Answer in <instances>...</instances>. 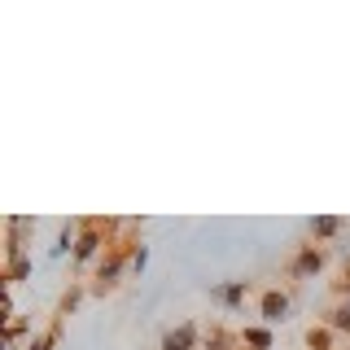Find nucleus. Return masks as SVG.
Here are the masks:
<instances>
[{"label":"nucleus","instance_id":"nucleus-1","mask_svg":"<svg viewBox=\"0 0 350 350\" xmlns=\"http://www.w3.org/2000/svg\"><path fill=\"white\" fill-rule=\"evenodd\" d=\"M105 245V224H83V232L75 237V262H88V258H96V250Z\"/></svg>","mask_w":350,"mask_h":350},{"label":"nucleus","instance_id":"nucleus-2","mask_svg":"<svg viewBox=\"0 0 350 350\" xmlns=\"http://www.w3.org/2000/svg\"><path fill=\"white\" fill-rule=\"evenodd\" d=\"M320 267H324V250H320V245H302L298 258L289 262V276H293V280H306V276H315Z\"/></svg>","mask_w":350,"mask_h":350},{"label":"nucleus","instance_id":"nucleus-3","mask_svg":"<svg viewBox=\"0 0 350 350\" xmlns=\"http://www.w3.org/2000/svg\"><path fill=\"white\" fill-rule=\"evenodd\" d=\"M162 350H197V324H175L162 333Z\"/></svg>","mask_w":350,"mask_h":350},{"label":"nucleus","instance_id":"nucleus-4","mask_svg":"<svg viewBox=\"0 0 350 350\" xmlns=\"http://www.w3.org/2000/svg\"><path fill=\"white\" fill-rule=\"evenodd\" d=\"M258 311H262V320L267 324H280L284 315H289V293H280V289H271V293H262V302H258Z\"/></svg>","mask_w":350,"mask_h":350},{"label":"nucleus","instance_id":"nucleus-5","mask_svg":"<svg viewBox=\"0 0 350 350\" xmlns=\"http://www.w3.org/2000/svg\"><path fill=\"white\" fill-rule=\"evenodd\" d=\"M211 302L228 306V311H237V306L245 302V280H228V284H215V289H211Z\"/></svg>","mask_w":350,"mask_h":350},{"label":"nucleus","instance_id":"nucleus-6","mask_svg":"<svg viewBox=\"0 0 350 350\" xmlns=\"http://www.w3.org/2000/svg\"><path fill=\"white\" fill-rule=\"evenodd\" d=\"M311 232H315V241H333V237H342V232H346V219H337V215H320V219H311Z\"/></svg>","mask_w":350,"mask_h":350},{"label":"nucleus","instance_id":"nucleus-7","mask_svg":"<svg viewBox=\"0 0 350 350\" xmlns=\"http://www.w3.org/2000/svg\"><path fill=\"white\" fill-rule=\"evenodd\" d=\"M118 276H123V254L114 250L109 258H101V267H96V280H101V289H114Z\"/></svg>","mask_w":350,"mask_h":350},{"label":"nucleus","instance_id":"nucleus-8","mask_svg":"<svg viewBox=\"0 0 350 350\" xmlns=\"http://www.w3.org/2000/svg\"><path fill=\"white\" fill-rule=\"evenodd\" d=\"M241 346H250V350H271V328H262V324L241 328Z\"/></svg>","mask_w":350,"mask_h":350},{"label":"nucleus","instance_id":"nucleus-9","mask_svg":"<svg viewBox=\"0 0 350 350\" xmlns=\"http://www.w3.org/2000/svg\"><path fill=\"white\" fill-rule=\"evenodd\" d=\"M328 328H333V333H350V302H342V306L328 311Z\"/></svg>","mask_w":350,"mask_h":350},{"label":"nucleus","instance_id":"nucleus-10","mask_svg":"<svg viewBox=\"0 0 350 350\" xmlns=\"http://www.w3.org/2000/svg\"><path fill=\"white\" fill-rule=\"evenodd\" d=\"M306 346L311 350H333V328H311V333H306Z\"/></svg>","mask_w":350,"mask_h":350},{"label":"nucleus","instance_id":"nucleus-11","mask_svg":"<svg viewBox=\"0 0 350 350\" xmlns=\"http://www.w3.org/2000/svg\"><path fill=\"white\" fill-rule=\"evenodd\" d=\"M27 271H31V258L27 254H22V258H9V284L27 280Z\"/></svg>","mask_w":350,"mask_h":350},{"label":"nucleus","instance_id":"nucleus-12","mask_svg":"<svg viewBox=\"0 0 350 350\" xmlns=\"http://www.w3.org/2000/svg\"><path fill=\"white\" fill-rule=\"evenodd\" d=\"M127 267H131V271H145V267H149V245H136V250H131Z\"/></svg>","mask_w":350,"mask_h":350},{"label":"nucleus","instance_id":"nucleus-13","mask_svg":"<svg viewBox=\"0 0 350 350\" xmlns=\"http://www.w3.org/2000/svg\"><path fill=\"white\" fill-rule=\"evenodd\" d=\"M66 250L75 254V237H70V228H62V237H57V245H53V258H62Z\"/></svg>","mask_w":350,"mask_h":350},{"label":"nucleus","instance_id":"nucleus-14","mask_svg":"<svg viewBox=\"0 0 350 350\" xmlns=\"http://www.w3.org/2000/svg\"><path fill=\"white\" fill-rule=\"evenodd\" d=\"M232 346V337L224 333V328H211V342H206V350H228Z\"/></svg>","mask_w":350,"mask_h":350},{"label":"nucleus","instance_id":"nucleus-15","mask_svg":"<svg viewBox=\"0 0 350 350\" xmlns=\"http://www.w3.org/2000/svg\"><path fill=\"white\" fill-rule=\"evenodd\" d=\"M342 293H346V302H350V271H346V284H342Z\"/></svg>","mask_w":350,"mask_h":350}]
</instances>
